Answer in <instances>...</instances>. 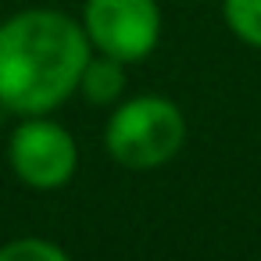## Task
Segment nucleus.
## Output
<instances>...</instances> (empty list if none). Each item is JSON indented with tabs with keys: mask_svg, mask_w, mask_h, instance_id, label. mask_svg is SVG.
<instances>
[{
	"mask_svg": "<svg viewBox=\"0 0 261 261\" xmlns=\"http://www.w3.org/2000/svg\"><path fill=\"white\" fill-rule=\"evenodd\" d=\"M125 90V72H122V61L118 58H90L83 75H79V93L90 100V104H111L118 100Z\"/></svg>",
	"mask_w": 261,
	"mask_h": 261,
	"instance_id": "5",
	"label": "nucleus"
},
{
	"mask_svg": "<svg viewBox=\"0 0 261 261\" xmlns=\"http://www.w3.org/2000/svg\"><path fill=\"white\" fill-rule=\"evenodd\" d=\"M0 261H68V254L50 240L22 236V240H11L0 247Z\"/></svg>",
	"mask_w": 261,
	"mask_h": 261,
	"instance_id": "7",
	"label": "nucleus"
},
{
	"mask_svg": "<svg viewBox=\"0 0 261 261\" xmlns=\"http://www.w3.org/2000/svg\"><path fill=\"white\" fill-rule=\"evenodd\" d=\"M75 140L58 122H43L40 115H29L11 136V168L18 179L33 190H58L75 172Z\"/></svg>",
	"mask_w": 261,
	"mask_h": 261,
	"instance_id": "4",
	"label": "nucleus"
},
{
	"mask_svg": "<svg viewBox=\"0 0 261 261\" xmlns=\"http://www.w3.org/2000/svg\"><path fill=\"white\" fill-rule=\"evenodd\" d=\"M83 29L100 54L140 61L158 47L161 11L154 0H86Z\"/></svg>",
	"mask_w": 261,
	"mask_h": 261,
	"instance_id": "3",
	"label": "nucleus"
},
{
	"mask_svg": "<svg viewBox=\"0 0 261 261\" xmlns=\"http://www.w3.org/2000/svg\"><path fill=\"white\" fill-rule=\"evenodd\" d=\"M225 22L243 43L261 47V0H225Z\"/></svg>",
	"mask_w": 261,
	"mask_h": 261,
	"instance_id": "6",
	"label": "nucleus"
},
{
	"mask_svg": "<svg viewBox=\"0 0 261 261\" xmlns=\"http://www.w3.org/2000/svg\"><path fill=\"white\" fill-rule=\"evenodd\" d=\"M90 36L61 11H22L0 25V108L47 115L79 90Z\"/></svg>",
	"mask_w": 261,
	"mask_h": 261,
	"instance_id": "1",
	"label": "nucleus"
},
{
	"mask_svg": "<svg viewBox=\"0 0 261 261\" xmlns=\"http://www.w3.org/2000/svg\"><path fill=\"white\" fill-rule=\"evenodd\" d=\"M186 140L182 111L165 97H136L125 100L104 133L111 158L125 168H158L179 154Z\"/></svg>",
	"mask_w": 261,
	"mask_h": 261,
	"instance_id": "2",
	"label": "nucleus"
}]
</instances>
